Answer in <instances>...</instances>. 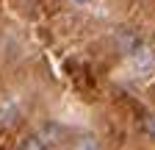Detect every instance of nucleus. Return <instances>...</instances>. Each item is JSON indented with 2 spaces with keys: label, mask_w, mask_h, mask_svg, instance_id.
Listing matches in <instances>:
<instances>
[{
  "label": "nucleus",
  "mask_w": 155,
  "mask_h": 150,
  "mask_svg": "<svg viewBox=\"0 0 155 150\" xmlns=\"http://www.w3.org/2000/svg\"><path fill=\"white\" fill-rule=\"evenodd\" d=\"M130 67H133L136 75H150V72L155 70V53H152L150 47L139 45V47L130 53Z\"/></svg>",
  "instance_id": "nucleus-1"
},
{
  "label": "nucleus",
  "mask_w": 155,
  "mask_h": 150,
  "mask_svg": "<svg viewBox=\"0 0 155 150\" xmlns=\"http://www.w3.org/2000/svg\"><path fill=\"white\" fill-rule=\"evenodd\" d=\"M116 42H119V50H122V53H127V56L141 45V42H139V36H133V33H127V31H125V33H119V39H116Z\"/></svg>",
  "instance_id": "nucleus-2"
},
{
  "label": "nucleus",
  "mask_w": 155,
  "mask_h": 150,
  "mask_svg": "<svg viewBox=\"0 0 155 150\" xmlns=\"http://www.w3.org/2000/svg\"><path fill=\"white\" fill-rule=\"evenodd\" d=\"M19 150H47V142H45V136H25L22 139V145H19Z\"/></svg>",
  "instance_id": "nucleus-3"
},
{
  "label": "nucleus",
  "mask_w": 155,
  "mask_h": 150,
  "mask_svg": "<svg viewBox=\"0 0 155 150\" xmlns=\"http://www.w3.org/2000/svg\"><path fill=\"white\" fill-rule=\"evenodd\" d=\"M72 150H100V145H97V139L91 134H86V136H81V139L72 145Z\"/></svg>",
  "instance_id": "nucleus-4"
},
{
  "label": "nucleus",
  "mask_w": 155,
  "mask_h": 150,
  "mask_svg": "<svg viewBox=\"0 0 155 150\" xmlns=\"http://www.w3.org/2000/svg\"><path fill=\"white\" fill-rule=\"evenodd\" d=\"M144 131H147V134H150V136L155 139V111L144 117Z\"/></svg>",
  "instance_id": "nucleus-5"
},
{
  "label": "nucleus",
  "mask_w": 155,
  "mask_h": 150,
  "mask_svg": "<svg viewBox=\"0 0 155 150\" xmlns=\"http://www.w3.org/2000/svg\"><path fill=\"white\" fill-rule=\"evenodd\" d=\"M75 3H86V0H75Z\"/></svg>",
  "instance_id": "nucleus-6"
}]
</instances>
